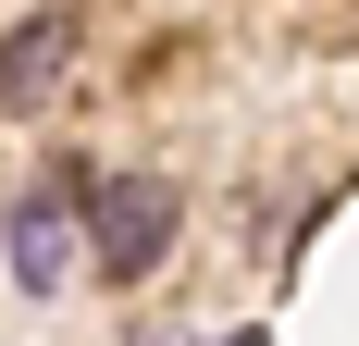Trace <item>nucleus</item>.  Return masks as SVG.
<instances>
[{"label":"nucleus","instance_id":"f257e3e1","mask_svg":"<svg viewBox=\"0 0 359 346\" xmlns=\"http://www.w3.org/2000/svg\"><path fill=\"white\" fill-rule=\"evenodd\" d=\"M186 235V198L161 186V173H124V186H100L87 198V260H100L111 284H137V272H161V247Z\"/></svg>","mask_w":359,"mask_h":346},{"label":"nucleus","instance_id":"f03ea898","mask_svg":"<svg viewBox=\"0 0 359 346\" xmlns=\"http://www.w3.org/2000/svg\"><path fill=\"white\" fill-rule=\"evenodd\" d=\"M74 50H87V13L74 0H37L25 25L0 37V111H50L62 74H74Z\"/></svg>","mask_w":359,"mask_h":346},{"label":"nucleus","instance_id":"7ed1b4c3","mask_svg":"<svg viewBox=\"0 0 359 346\" xmlns=\"http://www.w3.org/2000/svg\"><path fill=\"white\" fill-rule=\"evenodd\" d=\"M0 247H13V297H62L74 284V186H25V198L0 210Z\"/></svg>","mask_w":359,"mask_h":346},{"label":"nucleus","instance_id":"20e7f679","mask_svg":"<svg viewBox=\"0 0 359 346\" xmlns=\"http://www.w3.org/2000/svg\"><path fill=\"white\" fill-rule=\"evenodd\" d=\"M223 346H273V334H260V321H248V334H223Z\"/></svg>","mask_w":359,"mask_h":346}]
</instances>
